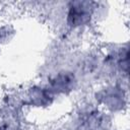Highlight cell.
Here are the masks:
<instances>
[{
    "label": "cell",
    "mask_w": 130,
    "mask_h": 130,
    "mask_svg": "<svg viewBox=\"0 0 130 130\" xmlns=\"http://www.w3.org/2000/svg\"><path fill=\"white\" fill-rule=\"evenodd\" d=\"M96 2L70 1L66 3V23L71 28L82 27L93 17Z\"/></svg>",
    "instance_id": "cell-1"
}]
</instances>
